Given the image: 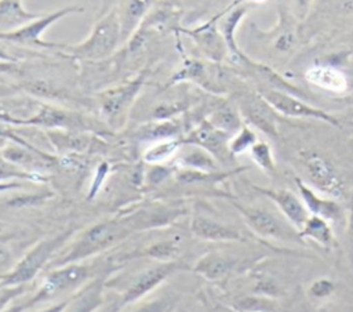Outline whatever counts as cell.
<instances>
[{"instance_id": "obj_33", "label": "cell", "mask_w": 353, "mask_h": 312, "mask_svg": "<svg viewBox=\"0 0 353 312\" xmlns=\"http://www.w3.org/2000/svg\"><path fill=\"white\" fill-rule=\"evenodd\" d=\"M345 253L349 265L353 269V199H350V206L345 221Z\"/></svg>"}, {"instance_id": "obj_46", "label": "cell", "mask_w": 353, "mask_h": 312, "mask_svg": "<svg viewBox=\"0 0 353 312\" xmlns=\"http://www.w3.org/2000/svg\"><path fill=\"white\" fill-rule=\"evenodd\" d=\"M352 199H353V195H352Z\"/></svg>"}, {"instance_id": "obj_10", "label": "cell", "mask_w": 353, "mask_h": 312, "mask_svg": "<svg viewBox=\"0 0 353 312\" xmlns=\"http://www.w3.org/2000/svg\"><path fill=\"white\" fill-rule=\"evenodd\" d=\"M239 110L244 123L250 124L252 128L272 138L279 135L277 113L258 91L243 94L239 102Z\"/></svg>"}, {"instance_id": "obj_16", "label": "cell", "mask_w": 353, "mask_h": 312, "mask_svg": "<svg viewBox=\"0 0 353 312\" xmlns=\"http://www.w3.org/2000/svg\"><path fill=\"white\" fill-rule=\"evenodd\" d=\"M156 0H117L116 11L121 25V39L127 43L142 25Z\"/></svg>"}, {"instance_id": "obj_30", "label": "cell", "mask_w": 353, "mask_h": 312, "mask_svg": "<svg viewBox=\"0 0 353 312\" xmlns=\"http://www.w3.org/2000/svg\"><path fill=\"white\" fill-rule=\"evenodd\" d=\"M258 141L255 130L244 123L239 131H236L230 138H229V150L232 156H237L245 152H250L252 145Z\"/></svg>"}, {"instance_id": "obj_37", "label": "cell", "mask_w": 353, "mask_h": 312, "mask_svg": "<svg viewBox=\"0 0 353 312\" xmlns=\"http://www.w3.org/2000/svg\"><path fill=\"white\" fill-rule=\"evenodd\" d=\"M11 264H12L11 251L8 250V247L0 244V283H1V279L14 268Z\"/></svg>"}, {"instance_id": "obj_35", "label": "cell", "mask_w": 353, "mask_h": 312, "mask_svg": "<svg viewBox=\"0 0 353 312\" xmlns=\"http://www.w3.org/2000/svg\"><path fill=\"white\" fill-rule=\"evenodd\" d=\"M25 290V286H14V287H0V312L6 309V306L18 295H21Z\"/></svg>"}, {"instance_id": "obj_32", "label": "cell", "mask_w": 353, "mask_h": 312, "mask_svg": "<svg viewBox=\"0 0 353 312\" xmlns=\"http://www.w3.org/2000/svg\"><path fill=\"white\" fill-rule=\"evenodd\" d=\"M307 291H309V295L312 298L324 300V298H328L334 294L335 283L330 277H317L310 283Z\"/></svg>"}, {"instance_id": "obj_8", "label": "cell", "mask_w": 353, "mask_h": 312, "mask_svg": "<svg viewBox=\"0 0 353 312\" xmlns=\"http://www.w3.org/2000/svg\"><path fill=\"white\" fill-rule=\"evenodd\" d=\"M258 92L276 110L277 115L294 119H313L334 127H341L339 120L334 115L307 104L305 99H302V97L268 87H259Z\"/></svg>"}, {"instance_id": "obj_1", "label": "cell", "mask_w": 353, "mask_h": 312, "mask_svg": "<svg viewBox=\"0 0 353 312\" xmlns=\"http://www.w3.org/2000/svg\"><path fill=\"white\" fill-rule=\"evenodd\" d=\"M120 44H123L121 25L116 7H112L97 19L91 32L83 41L65 44L62 52L73 59L97 64L110 58Z\"/></svg>"}, {"instance_id": "obj_22", "label": "cell", "mask_w": 353, "mask_h": 312, "mask_svg": "<svg viewBox=\"0 0 353 312\" xmlns=\"http://www.w3.org/2000/svg\"><path fill=\"white\" fill-rule=\"evenodd\" d=\"M40 15V12L28 11L22 0H0V35L11 33Z\"/></svg>"}, {"instance_id": "obj_47", "label": "cell", "mask_w": 353, "mask_h": 312, "mask_svg": "<svg viewBox=\"0 0 353 312\" xmlns=\"http://www.w3.org/2000/svg\"><path fill=\"white\" fill-rule=\"evenodd\" d=\"M234 312H236V311H234Z\"/></svg>"}, {"instance_id": "obj_45", "label": "cell", "mask_w": 353, "mask_h": 312, "mask_svg": "<svg viewBox=\"0 0 353 312\" xmlns=\"http://www.w3.org/2000/svg\"><path fill=\"white\" fill-rule=\"evenodd\" d=\"M352 87H353V83H352Z\"/></svg>"}, {"instance_id": "obj_31", "label": "cell", "mask_w": 353, "mask_h": 312, "mask_svg": "<svg viewBox=\"0 0 353 312\" xmlns=\"http://www.w3.org/2000/svg\"><path fill=\"white\" fill-rule=\"evenodd\" d=\"M33 178H34V174L15 166L10 160H7L4 155L0 152V182L1 181L8 182L11 179H33Z\"/></svg>"}, {"instance_id": "obj_7", "label": "cell", "mask_w": 353, "mask_h": 312, "mask_svg": "<svg viewBox=\"0 0 353 312\" xmlns=\"http://www.w3.org/2000/svg\"><path fill=\"white\" fill-rule=\"evenodd\" d=\"M299 162L306 177V184L336 200L345 196L346 185L342 177L323 155L314 150H302L299 153Z\"/></svg>"}, {"instance_id": "obj_15", "label": "cell", "mask_w": 353, "mask_h": 312, "mask_svg": "<svg viewBox=\"0 0 353 312\" xmlns=\"http://www.w3.org/2000/svg\"><path fill=\"white\" fill-rule=\"evenodd\" d=\"M230 135L216 130L207 120L197 126L186 138V144H193L208 150L219 163L229 162L232 156L229 150Z\"/></svg>"}, {"instance_id": "obj_9", "label": "cell", "mask_w": 353, "mask_h": 312, "mask_svg": "<svg viewBox=\"0 0 353 312\" xmlns=\"http://www.w3.org/2000/svg\"><path fill=\"white\" fill-rule=\"evenodd\" d=\"M145 75L130 80L124 84L116 86L102 91L98 97V109L102 119L110 127H120L124 124L128 110L143 86Z\"/></svg>"}, {"instance_id": "obj_4", "label": "cell", "mask_w": 353, "mask_h": 312, "mask_svg": "<svg viewBox=\"0 0 353 312\" xmlns=\"http://www.w3.org/2000/svg\"><path fill=\"white\" fill-rule=\"evenodd\" d=\"M73 233L72 229L57 233L51 237H47L39 242L33 248H30L26 255L1 279V286L14 287V286H25L30 280H33L37 273L50 264L55 251L65 244L69 236Z\"/></svg>"}, {"instance_id": "obj_20", "label": "cell", "mask_w": 353, "mask_h": 312, "mask_svg": "<svg viewBox=\"0 0 353 312\" xmlns=\"http://www.w3.org/2000/svg\"><path fill=\"white\" fill-rule=\"evenodd\" d=\"M216 18H212L211 21H208V22H205V23H203V25H200L194 29H189V30L186 29L183 32H186L188 35L194 37L197 44L201 47V50L210 58L221 61L228 54V48H226V44L223 41V37H222L221 32H218V29L214 25Z\"/></svg>"}, {"instance_id": "obj_39", "label": "cell", "mask_w": 353, "mask_h": 312, "mask_svg": "<svg viewBox=\"0 0 353 312\" xmlns=\"http://www.w3.org/2000/svg\"><path fill=\"white\" fill-rule=\"evenodd\" d=\"M338 8L343 15H353V0H338Z\"/></svg>"}, {"instance_id": "obj_44", "label": "cell", "mask_w": 353, "mask_h": 312, "mask_svg": "<svg viewBox=\"0 0 353 312\" xmlns=\"http://www.w3.org/2000/svg\"><path fill=\"white\" fill-rule=\"evenodd\" d=\"M343 312H353V309H347V311H343Z\"/></svg>"}, {"instance_id": "obj_18", "label": "cell", "mask_w": 353, "mask_h": 312, "mask_svg": "<svg viewBox=\"0 0 353 312\" xmlns=\"http://www.w3.org/2000/svg\"><path fill=\"white\" fill-rule=\"evenodd\" d=\"M239 266L237 258L219 251H210L196 262L193 269L208 282H219L226 279Z\"/></svg>"}, {"instance_id": "obj_24", "label": "cell", "mask_w": 353, "mask_h": 312, "mask_svg": "<svg viewBox=\"0 0 353 312\" xmlns=\"http://www.w3.org/2000/svg\"><path fill=\"white\" fill-rule=\"evenodd\" d=\"M178 162L181 166L204 173H216L219 167V162L204 148L189 144L185 149L178 150Z\"/></svg>"}, {"instance_id": "obj_28", "label": "cell", "mask_w": 353, "mask_h": 312, "mask_svg": "<svg viewBox=\"0 0 353 312\" xmlns=\"http://www.w3.org/2000/svg\"><path fill=\"white\" fill-rule=\"evenodd\" d=\"M183 247V239L181 237H174V239H165L157 243H153L149 246L145 251L143 255L150 257L159 262H170L176 255L181 253Z\"/></svg>"}, {"instance_id": "obj_14", "label": "cell", "mask_w": 353, "mask_h": 312, "mask_svg": "<svg viewBox=\"0 0 353 312\" xmlns=\"http://www.w3.org/2000/svg\"><path fill=\"white\" fill-rule=\"evenodd\" d=\"M190 232L203 240L210 242H245L243 233L233 225L201 213H194L190 221Z\"/></svg>"}, {"instance_id": "obj_13", "label": "cell", "mask_w": 353, "mask_h": 312, "mask_svg": "<svg viewBox=\"0 0 353 312\" xmlns=\"http://www.w3.org/2000/svg\"><path fill=\"white\" fill-rule=\"evenodd\" d=\"M178 265L174 261L170 262H156L145 269H142L130 283V286L124 290L121 304H131L137 300L145 297L149 291L156 289L160 283H163L170 275L176 271Z\"/></svg>"}, {"instance_id": "obj_19", "label": "cell", "mask_w": 353, "mask_h": 312, "mask_svg": "<svg viewBox=\"0 0 353 312\" xmlns=\"http://www.w3.org/2000/svg\"><path fill=\"white\" fill-rule=\"evenodd\" d=\"M245 0H236L228 10V14L222 12V21H221V35L223 37V41L226 44L228 52L237 61H245L247 55L241 52L236 43V29L240 25L241 19L245 17L248 11V6L243 4Z\"/></svg>"}, {"instance_id": "obj_27", "label": "cell", "mask_w": 353, "mask_h": 312, "mask_svg": "<svg viewBox=\"0 0 353 312\" xmlns=\"http://www.w3.org/2000/svg\"><path fill=\"white\" fill-rule=\"evenodd\" d=\"M233 309L236 312H279V302L273 297L252 294L239 298Z\"/></svg>"}, {"instance_id": "obj_25", "label": "cell", "mask_w": 353, "mask_h": 312, "mask_svg": "<svg viewBox=\"0 0 353 312\" xmlns=\"http://www.w3.org/2000/svg\"><path fill=\"white\" fill-rule=\"evenodd\" d=\"M207 121L216 130H219L230 137L236 131H239L241 128V126L244 124V120L241 117L239 108H236L230 104H221L215 109H212Z\"/></svg>"}, {"instance_id": "obj_11", "label": "cell", "mask_w": 353, "mask_h": 312, "mask_svg": "<svg viewBox=\"0 0 353 312\" xmlns=\"http://www.w3.org/2000/svg\"><path fill=\"white\" fill-rule=\"evenodd\" d=\"M252 189L269 199L277 207L279 213L295 229H298V232L310 217V213L303 204L301 196L287 188H265L259 185H252Z\"/></svg>"}, {"instance_id": "obj_2", "label": "cell", "mask_w": 353, "mask_h": 312, "mask_svg": "<svg viewBox=\"0 0 353 312\" xmlns=\"http://www.w3.org/2000/svg\"><path fill=\"white\" fill-rule=\"evenodd\" d=\"M130 232L131 225H127L123 221L112 220L95 224L84 231L59 260H54L50 262V265L54 268L59 265L80 262L109 247L119 244L130 235Z\"/></svg>"}, {"instance_id": "obj_26", "label": "cell", "mask_w": 353, "mask_h": 312, "mask_svg": "<svg viewBox=\"0 0 353 312\" xmlns=\"http://www.w3.org/2000/svg\"><path fill=\"white\" fill-rule=\"evenodd\" d=\"M179 148L181 142L175 138L157 139L143 152V160L150 164L165 163L178 153Z\"/></svg>"}, {"instance_id": "obj_38", "label": "cell", "mask_w": 353, "mask_h": 312, "mask_svg": "<svg viewBox=\"0 0 353 312\" xmlns=\"http://www.w3.org/2000/svg\"><path fill=\"white\" fill-rule=\"evenodd\" d=\"M292 1H294V6H295L298 17L303 19L307 15V12H309L312 0H292Z\"/></svg>"}, {"instance_id": "obj_6", "label": "cell", "mask_w": 353, "mask_h": 312, "mask_svg": "<svg viewBox=\"0 0 353 312\" xmlns=\"http://www.w3.org/2000/svg\"><path fill=\"white\" fill-rule=\"evenodd\" d=\"M83 11H84V7H81V6H66V7L58 8L52 12L41 14L39 18L33 19L32 22L26 23L22 28H19L11 33L0 35V39L4 43L12 44V46H17L21 48H33V50L34 48H46V50H59L62 52L65 44L44 41L41 36L47 28L52 26L61 18L70 15V14L83 12Z\"/></svg>"}, {"instance_id": "obj_42", "label": "cell", "mask_w": 353, "mask_h": 312, "mask_svg": "<svg viewBox=\"0 0 353 312\" xmlns=\"http://www.w3.org/2000/svg\"><path fill=\"white\" fill-rule=\"evenodd\" d=\"M114 309V306H108V308H105V309H99V311H97V312H112Z\"/></svg>"}, {"instance_id": "obj_3", "label": "cell", "mask_w": 353, "mask_h": 312, "mask_svg": "<svg viewBox=\"0 0 353 312\" xmlns=\"http://www.w3.org/2000/svg\"><path fill=\"white\" fill-rule=\"evenodd\" d=\"M234 208L245 222L247 228L263 240L281 243H302V237L280 213L261 206H250L233 202Z\"/></svg>"}, {"instance_id": "obj_21", "label": "cell", "mask_w": 353, "mask_h": 312, "mask_svg": "<svg viewBox=\"0 0 353 312\" xmlns=\"http://www.w3.org/2000/svg\"><path fill=\"white\" fill-rule=\"evenodd\" d=\"M103 302V282L91 280L69 300L62 312H97Z\"/></svg>"}, {"instance_id": "obj_40", "label": "cell", "mask_w": 353, "mask_h": 312, "mask_svg": "<svg viewBox=\"0 0 353 312\" xmlns=\"http://www.w3.org/2000/svg\"><path fill=\"white\" fill-rule=\"evenodd\" d=\"M28 308H29L28 301H25V302H15V304L10 305L8 308L3 309L1 312H25V309H28Z\"/></svg>"}, {"instance_id": "obj_23", "label": "cell", "mask_w": 353, "mask_h": 312, "mask_svg": "<svg viewBox=\"0 0 353 312\" xmlns=\"http://www.w3.org/2000/svg\"><path fill=\"white\" fill-rule=\"evenodd\" d=\"M299 235L303 242H313L325 250H332L338 246L334 225L317 215H310L306 220L303 226L299 229Z\"/></svg>"}, {"instance_id": "obj_12", "label": "cell", "mask_w": 353, "mask_h": 312, "mask_svg": "<svg viewBox=\"0 0 353 312\" xmlns=\"http://www.w3.org/2000/svg\"><path fill=\"white\" fill-rule=\"evenodd\" d=\"M294 182L298 189V195L301 196L310 215L321 217L330 221L332 225H338L341 221H346V214L336 199L317 192L301 177H294Z\"/></svg>"}, {"instance_id": "obj_29", "label": "cell", "mask_w": 353, "mask_h": 312, "mask_svg": "<svg viewBox=\"0 0 353 312\" xmlns=\"http://www.w3.org/2000/svg\"><path fill=\"white\" fill-rule=\"evenodd\" d=\"M250 156L252 162L268 175H273L276 173V160L269 142L258 139L250 149Z\"/></svg>"}, {"instance_id": "obj_34", "label": "cell", "mask_w": 353, "mask_h": 312, "mask_svg": "<svg viewBox=\"0 0 353 312\" xmlns=\"http://www.w3.org/2000/svg\"><path fill=\"white\" fill-rule=\"evenodd\" d=\"M295 44H296L295 33L292 32V29H287V30L279 33V36L274 39L273 47L280 54H287L295 47Z\"/></svg>"}, {"instance_id": "obj_43", "label": "cell", "mask_w": 353, "mask_h": 312, "mask_svg": "<svg viewBox=\"0 0 353 312\" xmlns=\"http://www.w3.org/2000/svg\"><path fill=\"white\" fill-rule=\"evenodd\" d=\"M250 1H251V3H258V4H259V3H263V1H266V0H250Z\"/></svg>"}, {"instance_id": "obj_36", "label": "cell", "mask_w": 353, "mask_h": 312, "mask_svg": "<svg viewBox=\"0 0 353 312\" xmlns=\"http://www.w3.org/2000/svg\"><path fill=\"white\" fill-rule=\"evenodd\" d=\"M168 301L164 298L153 300L149 302H143L134 308L131 312H165L168 309Z\"/></svg>"}, {"instance_id": "obj_17", "label": "cell", "mask_w": 353, "mask_h": 312, "mask_svg": "<svg viewBox=\"0 0 353 312\" xmlns=\"http://www.w3.org/2000/svg\"><path fill=\"white\" fill-rule=\"evenodd\" d=\"M303 77L313 87L334 94H342L350 86L346 75L341 69L327 64H313L307 66Z\"/></svg>"}, {"instance_id": "obj_5", "label": "cell", "mask_w": 353, "mask_h": 312, "mask_svg": "<svg viewBox=\"0 0 353 312\" xmlns=\"http://www.w3.org/2000/svg\"><path fill=\"white\" fill-rule=\"evenodd\" d=\"M90 275V266L81 262H73L51 268V271H48L47 275L43 277V282L40 283L36 293L28 300L29 308L40 302L51 301L61 294L80 290L83 284L88 280Z\"/></svg>"}, {"instance_id": "obj_41", "label": "cell", "mask_w": 353, "mask_h": 312, "mask_svg": "<svg viewBox=\"0 0 353 312\" xmlns=\"http://www.w3.org/2000/svg\"><path fill=\"white\" fill-rule=\"evenodd\" d=\"M66 304H68V300L61 301V302H55V304H52L51 306H48V308H46V309H41L40 312H62L63 308L66 306Z\"/></svg>"}]
</instances>
